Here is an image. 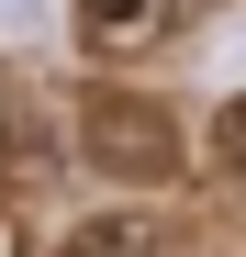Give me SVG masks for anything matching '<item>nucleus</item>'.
Masks as SVG:
<instances>
[{"instance_id": "nucleus-1", "label": "nucleus", "mask_w": 246, "mask_h": 257, "mask_svg": "<svg viewBox=\"0 0 246 257\" xmlns=\"http://www.w3.org/2000/svg\"><path fill=\"white\" fill-rule=\"evenodd\" d=\"M78 157H90L112 190H168L190 168V135H179V112L146 101V90H90L78 101Z\"/></svg>"}, {"instance_id": "nucleus-2", "label": "nucleus", "mask_w": 246, "mask_h": 257, "mask_svg": "<svg viewBox=\"0 0 246 257\" xmlns=\"http://www.w3.org/2000/svg\"><path fill=\"white\" fill-rule=\"evenodd\" d=\"M67 23H78V45H90L101 67H123V56L168 45V34L190 23V0H67Z\"/></svg>"}, {"instance_id": "nucleus-3", "label": "nucleus", "mask_w": 246, "mask_h": 257, "mask_svg": "<svg viewBox=\"0 0 246 257\" xmlns=\"http://www.w3.org/2000/svg\"><path fill=\"white\" fill-rule=\"evenodd\" d=\"M56 257H168V235L146 224V212H90V224H67Z\"/></svg>"}, {"instance_id": "nucleus-4", "label": "nucleus", "mask_w": 246, "mask_h": 257, "mask_svg": "<svg viewBox=\"0 0 246 257\" xmlns=\"http://www.w3.org/2000/svg\"><path fill=\"white\" fill-rule=\"evenodd\" d=\"M0 168H12V179H45V123H34V101H0Z\"/></svg>"}, {"instance_id": "nucleus-5", "label": "nucleus", "mask_w": 246, "mask_h": 257, "mask_svg": "<svg viewBox=\"0 0 246 257\" xmlns=\"http://www.w3.org/2000/svg\"><path fill=\"white\" fill-rule=\"evenodd\" d=\"M213 168H224V179L246 168V90H235V101H224V123H213Z\"/></svg>"}, {"instance_id": "nucleus-6", "label": "nucleus", "mask_w": 246, "mask_h": 257, "mask_svg": "<svg viewBox=\"0 0 246 257\" xmlns=\"http://www.w3.org/2000/svg\"><path fill=\"white\" fill-rule=\"evenodd\" d=\"M0 23H12V34H23V23H45V0H0Z\"/></svg>"}, {"instance_id": "nucleus-7", "label": "nucleus", "mask_w": 246, "mask_h": 257, "mask_svg": "<svg viewBox=\"0 0 246 257\" xmlns=\"http://www.w3.org/2000/svg\"><path fill=\"white\" fill-rule=\"evenodd\" d=\"M0 257H23V246H12V224H0Z\"/></svg>"}]
</instances>
